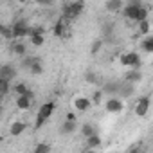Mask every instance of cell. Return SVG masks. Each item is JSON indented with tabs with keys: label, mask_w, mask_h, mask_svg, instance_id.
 Instances as JSON below:
<instances>
[{
	"label": "cell",
	"mask_w": 153,
	"mask_h": 153,
	"mask_svg": "<svg viewBox=\"0 0 153 153\" xmlns=\"http://www.w3.org/2000/svg\"><path fill=\"white\" fill-rule=\"evenodd\" d=\"M18 2H20V4H25V2H29V0H18Z\"/></svg>",
	"instance_id": "35"
},
{
	"label": "cell",
	"mask_w": 153,
	"mask_h": 153,
	"mask_svg": "<svg viewBox=\"0 0 153 153\" xmlns=\"http://www.w3.org/2000/svg\"><path fill=\"white\" fill-rule=\"evenodd\" d=\"M29 72H33L34 76H40V74H43V63H42V59L38 58L33 65H31V68H29Z\"/></svg>",
	"instance_id": "23"
},
{
	"label": "cell",
	"mask_w": 153,
	"mask_h": 153,
	"mask_svg": "<svg viewBox=\"0 0 153 153\" xmlns=\"http://www.w3.org/2000/svg\"><path fill=\"white\" fill-rule=\"evenodd\" d=\"M151 25H153V15H151Z\"/></svg>",
	"instance_id": "36"
},
{
	"label": "cell",
	"mask_w": 153,
	"mask_h": 153,
	"mask_svg": "<svg viewBox=\"0 0 153 153\" xmlns=\"http://www.w3.org/2000/svg\"><path fill=\"white\" fill-rule=\"evenodd\" d=\"M65 25H67V24H63V22L54 24L52 33H54V36H56V38H63V36H65Z\"/></svg>",
	"instance_id": "22"
},
{
	"label": "cell",
	"mask_w": 153,
	"mask_h": 153,
	"mask_svg": "<svg viewBox=\"0 0 153 153\" xmlns=\"http://www.w3.org/2000/svg\"><path fill=\"white\" fill-rule=\"evenodd\" d=\"M25 128H27L25 123H22V121H15V123L9 126V133H11L13 137H18V135H22V133L25 131Z\"/></svg>",
	"instance_id": "13"
},
{
	"label": "cell",
	"mask_w": 153,
	"mask_h": 153,
	"mask_svg": "<svg viewBox=\"0 0 153 153\" xmlns=\"http://www.w3.org/2000/svg\"><path fill=\"white\" fill-rule=\"evenodd\" d=\"M38 58H34V56H24V59H22V65L25 67V68H31V65L36 61Z\"/></svg>",
	"instance_id": "31"
},
{
	"label": "cell",
	"mask_w": 153,
	"mask_h": 153,
	"mask_svg": "<svg viewBox=\"0 0 153 153\" xmlns=\"http://www.w3.org/2000/svg\"><path fill=\"white\" fill-rule=\"evenodd\" d=\"M140 47H142V51H144V52H148V54H153V36H149V34H148V36L142 40Z\"/></svg>",
	"instance_id": "20"
},
{
	"label": "cell",
	"mask_w": 153,
	"mask_h": 153,
	"mask_svg": "<svg viewBox=\"0 0 153 153\" xmlns=\"http://www.w3.org/2000/svg\"><path fill=\"white\" fill-rule=\"evenodd\" d=\"M119 61L123 67H128V68H140V63H142V59L137 52H123Z\"/></svg>",
	"instance_id": "3"
},
{
	"label": "cell",
	"mask_w": 153,
	"mask_h": 153,
	"mask_svg": "<svg viewBox=\"0 0 153 153\" xmlns=\"http://www.w3.org/2000/svg\"><path fill=\"white\" fill-rule=\"evenodd\" d=\"M121 87H123V83H112V81H108V83H105L101 88L105 90V94H110V96H119Z\"/></svg>",
	"instance_id": "12"
},
{
	"label": "cell",
	"mask_w": 153,
	"mask_h": 153,
	"mask_svg": "<svg viewBox=\"0 0 153 153\" xmlns=\"http://www.w3.org/2000/svg\"><path fill=\"white\" fill-rule=\"evenodd\" d=\"M123 0H108L106 2V6H105V9L108 11V13H119V11H123Z\"/></svg>",
	"instance_id": "16"
},
{
	"label": "cell",
	"mask_w": 153,
	"mask_h": 153,
	"mask_svg": "<svg viewBox=\"0 0 153 153\" xmlns=\"http://www.w3.org/2000/svg\"><path fill=\"white\" fill-rule=\"evenodd\" d=\"M54 110H56V103H54V101L43 103V105H42V108H40V112H38V115H36L34 128H36V130H40V128L43 126V123L52 115V112H54Z\"/></svg>",
	"instance_id": "1"
},
{
	"label": "cell",
	"mask_w": 153,
	"mask_h": 153,
	"mask_svg": "<svg viewBox=\"0 0 153 153\" xmlns=\"http://www.w3.org/2000/svg\"><path fill=\"white\" fill-rule=\"evenodd\" d=\"M149 97H140L139 101H137V105H135V114L139 115V117H144L146 114H148V110H149Z\"/></svg>",
	"instance_id": "10"
},
{
	"label": "cell",
	"mask_w": 153,
	"mask_h": 153,
	"mask_svg": "<svg viewBox=\"0 0 153 153\" xmlns=\"http://www.w3.org/2000/svg\"><path fill=\"white\" fill-rule=\"evenodd\" d=\"M137 25H139V33L142 34V36H148L149 34V31H151V20H140V22H137Z\"/></svg>",
	"instance_id": "17"
},
{
	"label": "cell",
	"mask_w": 153,
	"mask_h": 153,
	"mask_svg": "<svg viewBox=\"0 0 153 153\" xmlns=\"http://www.w3.org/2000/svg\"><path fill=\"white\" fill-rule=\"evenodd\" d=\"M105 110H106L108 114H115V115H119V114H123V110H124V103H123L121 97L112 96V97L106 99V103H105Z\"/></svg>",
	"instance_id": "5"
},
{
	"label": "cell",
	"mask_w": 153,
	"mask_h": 153,
	"mask_svg": "<svg viewBox=\"0 0 153 153\" xmlns=\"http://www.w3.org/2000/svg\"><path fill=\"white\" fill-rule=\"evenodd\" d=\"M124 81H128V83H139V81H142V72H140V68H130L124 74Z\"/></svg>",
	"instance_id": "11"
},
{
	"label": "cell",
	"mask_w": 153,
	"mask_h": 153,
	"mask_svg": "<svg viewBox=\"0 0 153 153\" xmlns=\"http://www.w3.org/2000/svg\"><path fill=\"white\" fill-rule=\"evenodd\" d=\"M85 79H87V83H90V85H96V83H101L99 81V76L96 74V72H85Z\"/></svg>",
	"instance_id": "25"
},
{
	"label": "cell",
	"mask_w": 153,
	"mask_h": 153,
	"mask_svg": "<svg viewBox=\"0 0 153 153\" xmlns=\"http://www.w3.org/2000/svg\"><path fill=\"white\" fill-rule=\"evenodd\" d=\"M103 47V40H96L94 43H92V49H90V54L92 56H96L97 52H99V49Z\"/></svg>",
	"instance_id": "30"
},
{
	"label": "cell",
	"mask_w": 153,
	"mask_h": 153,
	"mask_svg": "<svg viewBox=\"0 0 153 153\" xmlns=\"http://www.w3.org/2000/svg\"><path fill=\"white\" fill-rule=\"evenodd\" d=\"M65 119H68V121H76V114H72V112H68V114L65 115Z\"/></svg>",
	"instance_id": "34"
},
{
	"label": "cell",
	"mask_w": 153,
	"mask_h": 153,
	"mask_svg": "<svg viewBox=\"0 0 153 153\" xmlns=\"http://www.w3.org/2000/svg\"><path fill=\"white\" fill-rule=\"evenodd\" d=\"M52 2L54 0H38V4H42V6H52Z\"/></svg>",
	"instance_id": "33"
},
{
	"label": "cell",
	"mask_w": 153,
	"mask_h": 153,
	"mask_svg": "<svg viewBox=\"0 0 153 153\" xmlns=\"http://www.w3.org/2000/svg\"><path fill=\"white\" fill-rule=\"evenodd\" d=\"M2 36H4L6 40H11V38H15V36H13V27L9 29V27L2 25Z\"/></svg>",
	"instance_id": "32"
},
{
	"label": "cell",
	"mask_w": 153,
	"mask_h": 153,
	"mask_svg": "<svg viewBox=\"0 0 153 153\" xmlns=\"http://www.w3.org/2000/svg\"><path fill=\"white\" fill-rule=\"evenodd\" d=\"M85 9V4H83V0H74V2H68L63 6V13L67 16V20H74L76 16H79Z\"/></svg>",
	"instance_id": "2"
},
{
	"label": "cell",
	"mask_w": 153,
	"mask_h": 153,
	"mask_svg": "<svg viewBox=\"0 0 153 153\" xmlns=\"http://www.w3.org/2000/svg\"><path fill=\"white\" fill-rule=\"evenodd\" d=\"M34 153H49L51 151V146L49 144H45V142H40V144H36L34 146V149H33Z\"/></svg>",
	"instance_id": "28"
},
{
	"label": "cell",
	"mask_w": 153,
	"mask_h": 153,
	"mask_svg": "<svg viewBox=\"0 0 153 153\" xmlns=\"http://www.w3.org/2000/svg\"><path fill=\"white\" fill-rule=\"evenodd\" d=\"M140 2L139 0H131V2H128L124 7H123V16L126 18V20H133V22H137V18H139V11H140Z\"/></svg>",
	"instance_id": "4"
},
{
	"label": "cell",
	"mask_w": 153,
	"mask_h": 153,
	"mask_svg": "<svg viewBox=\"0 0 153 153\" xmlns=\"http://www.w3.org/2000/svg\"><path fill=\"white\" fill-rule=\"evenodd\" d=\"M11 51H13L16 56H22V58L27 54V47H25V43H24V42H15V43H13V47H11Z\"/></svg>",
	"instance_id": "18"
},
{
	"label": "cell",
	"mask_w": 153,
	"mask_h": 153,
	"mask_svg": "<svg viewBox=\"0 0 153 153\" xmlns=\"http://www.w3.org/2000/svg\"><path fill=\"white\" fill-rule=\"evenodd\" d=\"M131 94H133V87H131V83H128V81H126V85H123V87H121L119 96H123V97H130Z\"/></svg>",
	"instance_id": "26"
},
{
	"label": "cell",
	"mask_w": 153,
	"mask_h": 153,
	"mask_svg": "<svg viewBox=\"0 0 153 153\" xmlns=\"http://www.w3.org/2000/svg\"><path fill=\"white\" fill-rule=\"evenodd\" d=\"M13 92L16 94V96H22V94H29V92H33L25 83H16V85H13Z\"/></svg>",
	"instance_id": "21"
},
{
	"label": "cell",
	"mask_w": 153,
	"mask_h": 153,
	"mask_svg": "<svg viewBox=\"0 0 153 153\" xmlns=\"http://www.w3.org/2000/svg\"><path fill=\"white\" fill-rule=\"evenodd\" d=\"M0 94L2 96L9 94V81L7 79H0Z\"/></svg>",
	"instance_id": "29"
},
{
	"label": "cell",
	"mask_w": 153,
	"mask_h": 153,
	"mask_svg": "<svg viewBox=\"0 0 153 153\" xmlns=\"http://www.w3.org/2000/svg\"><path fill=\"white\" fill-rule=\"evenodd\" d=\"M11 27H13V36H15L16 40H22V38H25V36H31V31H33V27H29L24 20L15 22Z\"/></svg>",
	"instance_id": "6"
},
{
	"label": "cell",
	"mask_w": 153,
	"mask_h": 153,
	"mask_svg": "<svg viewBox=\"0 0 153 153\" xmlns=\"http://www.w3.org/2000/svg\"><path fill=\"white\" fill-rule=\"evenodd\" d=\"M15 76H16V70H15L11 65H4L2 70H0V79H7V81H11V79H15Z\"/></svg>",
	"instance_id": "14"
},
{
	"label": "cell",
	"mask_w": 153,
	"mask_h": 153,
	"mask_svg": "<svg viewBox=\"0 0 153 153\" xmlns=\"http://www.w3.org/2000/svg\"><path fill=\"white\" fill-rule=\"evenodd\" d=\"M81 133H83V137H85V139H87V137H90V135H94V133H96L94 124H92V123H85V124L81 126Z\"/></svg>",
	"instance_id": "24"
},
{
	"label": "cell",
	"mask_w": 153,
	"mask_h": 153,
	"mask_svg": "<svg viewBox=\"0 0 153 153\" xmlns=\"http://www.w3.org/2000/svg\"><path fill=\"white\" fill-rule=\"evenodd\" d=\"M103 97H105V90L99 88V90H96V92L92 94V103H94V105H101Z\"/></svg>",
	"instance_id": "27"
},
{
	"label": "cell",
	"mask_w": 153,
	"mask_h": 153,
	"mask_svg": "<svg viewBox=\"0 0 153 153\" xmlns=\"http://www.w3.org/2000/svg\"><path fill=\"white\" fill-rule=\"evenodd\" d=\"M15 105H16L18 110H29L31 105H33V92H29V94H22V96H16Z\"/></svg>",
	"instance_id": "9"
},
{
	"label": "cell",
	"mask_w": 153,
	"mask_h": 153,
	"mask_svg": "<svg viewBox=\"0 0 153 153\" xmlns=\"http://www.w3.org/2000/svg\"><path fill=\"white\" fill-rule=\"evenodd\" d=\"M99 146H101V137H99L97 133L87 137V148H88V149H94V148H99Z\"/></svg>",
	"instance_id": "19"
},
{
	"label": "cell",
	"mask_w": 153,
	"mask_h": 153,
	"mask_svg": "<svg viewBox=\"0 0 153 153\" xmlns=\"http://www.w3.org/2000/svg\"><path fill=\"white\" fill-rule=\"evenodd\" d=\"M76 130H78V124H76V121H68V119H65V123H63L61 128H59V131H61L63 135H70V133H74Z\"/></svg>",
	"instance_id": "15"
},
{
	"label": "cell",
	"mask_w": 153,
	"mask_h": 153,
	"mask_svg": "<svg viewBox=\"0 0 153 153\" xmlns=\"http://www.w3.org/2000/svg\"><path fill=\"white\" fill-rule=\"evenodd\" d=\"M92 105H94L92 99L90 97H85V96H76L74 101H72V106H74L76 112H87V110L92 108Z\"/></svg>",
	"instance_id": "7"
},
{
	"label": "cell",
	"mask_w": 153,
	"mask_h": 153,
	"mask_svg": "<svg viewBox=\"0 0 153 153\" xmlns=\"http://www.w3.org/2000/svg\"><path fill=\"white\" fill-rule=\"evenodd\" d=\"M29 42L34 45V47H42L45 43V31L42 27H33L31 31V36H29Z\"/></svg>",
	"instance_id": "8"
}]
</instances>
